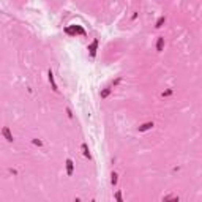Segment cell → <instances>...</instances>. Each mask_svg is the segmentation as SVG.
<instances>
[{
	"label": "cell",
	"mask_w": 202,
	"mask_h": 202,
	"mask_svg": "<svg viewBox=\"0 0 202 202\" xmlns=\"http://www.w3.org/2000/svg\"><path fill=\"white\" fill-rule=\"evenodd\" d=\"M65 32L68 35H85V30L81 25H68L65 29Z\"/></svg>",
	"instance_id": "cell-1"
},
{
	"label": "cell",
	"mask_w": 202,
	"mask_h": 202,
	"mask_svg": "<svg viewBox=\"0 0 202 202\" xmlns=\"http://www.w3.org/2000/svg\"><path fill=\"white\" fill-rule=\"evenodd\" d=\"M98 44H100V41H98V40H93L90 44H88V52H90V55H92V57H95V55H96V50H98Z\"/></svg>",
	"instance_id": "cell-2"
},
{
	"label": "cell",
	"mask_w": 202,
	"mask_h": 202,
	"mask_svg": "<svg viewBox=\"0 0 202 202\" xmlns=\"http://www.w3.org/2000/svg\"><path fill=\"white\" fill-rule=\"evenodd\" d=\"M48 79H49V82H50V87H52V90L57 93V92H59V87H57L55 79H54V73H52V69H49V71H48Z\"/></svg>",
	"instance_id": "cell-3"
},
{
	"label": "cell",
	"mask_w": 202,
	"mask_h": 202,
	"mask_svg": "<svg viewBox=\"0 0 202 202\" xmlns=\"http://www.w3.org/2000/svg\"><path fill=\"white\" fill-rule=\"evenodd\" d=\"M2 134H3V137L6 139V142H13L14 141V137H13V134H11V131H10L8 126H3L2 128Z\"/></svg>",
	"instance_id": "cell-4"
},
{
	"label": "cell",
	"mask_w": 202,
	"mask_h": 202,
	"mask_svg": "<svg viewBox=\"0 0 202 202\" xmlns=\"http://www.w3.org/2000/svg\"><path fill=\"white\" fill-rule=\"evenodd\" d=\"M152 128H153V122H147V123H142V125L139 126L137 130L141 131V133H144V131H149V130H152Z\"/></svg>",
	"instance_id": "cell-5"
},
{
	"label": "cell",
	"mask_w": 202,
	"mask_h": 202,
	"mask_svg": "<svg viewBox=\"0 0 202 202\" xmlns=\"http://www.w3.org/2000/svg\"><path fill=\"white\" fill-rule=\"evenodd\" d=\"M73 170H74V164H73V161L69 160H67V174L68 175H73Z\"/></svg>",
	"instance_id": "cell-6"
},
{
	"label": "cell",
	"mask_w": 202,
	"mask_h": 202,
	"mask_svg": "<svg viewBox=\"0 0 202 202\" xmlns=\"http://www.w3.org/2000/svg\"><path fill=\"white\" fill-rule=\"evenodd\" d=\"M163 49H164V38L160 36V38L156 40V50H158V52H161Z\"/></svg>",
	"instance_id": "cell-7"
},
{
	"label": "cell",
	"mask_w": 202,
	"mask_h": 202,
	"mask_svg": "<svg viewBox=\"0 0 202 202\" xmlns=\"http://www.w3.org/2000/svg\"><path fill=\"white\" fill-rule=\"evenodd\" d=\"M81 149H82V153H84V156L90 160V158H92V155H90V150H88V145H87V144H82V145H81Z\"/></svg>",
	"instance_id": "cell-8"
},
{
	"label": "cell",
	"mask_w": 202,
	"mask_h": 202,
	"mask_svg": "<svg viewBox=\"0 0 202 202\" xmlns=\"http://www.w3.org/2000/svg\"><path fill=\"white\" fill-rule=\"evenodd\" d=\"M109 93H111V87H106V88H103V90H101L100 96L104 100V98H107V96H109Z\"/></svg>",
	"instance_id": "cell-9"
},
{
	"label": "cell",
	"mask_w": 202,
	"mask_h": 202,
	"mask_svg": "<svg viewBox=\"0 0 202 202\" xmlns=\"http://www.w3.org/2000/svg\"><path fill=\"white\" fill-rule=\"evenodd\" d=\"M117 182H119V175H117V172H111V183H112V186L117 185Z\"/></svg>",
	"instance_id": "cell-10"
},
{
	"label": "cell",
	"mask_w": 202,
	"mask_h": 202,
	"mask_svg": "<svg viewBox=\"0 0 202 202\" xmlns=\"http://www.w3.org/2000/svg\"><path fill=\"white\" fill-rule=\"evenodd\" d=\"M164 22H166V18H164V16H161V18L158 19V21H156V24H155V27H156V29H161Z\"/></svg>",
	"instance_id": "cell-11"
},
{
	"label": "cell",
	"mask_w": 202,
	"mask_h": 202,
	"mask_svg": "<svg viewBox=\"0 0 202 202\" xmlns=\"http://www.w3.org/2000/svg\"><path fill=\"white\" fill-rule=\"evenodd\" d=\"M163 201H178V196H164Z\"/></svg>",
	"instance_id": "cell-12"
},
{
	"label": "cell",
	"mask_w": 202,
	"mask_h": 202,
	"mask_svg": "<svg viewBox=\"0 0 202 202\" xmlns=\"http://www.w3.org/2000/svg\"><path fill=\"white\" fill-rule=\"evenodd\" d=\"M32 144L33 145H38V147H43V141H40V139H33Z\"/></svg>",
	"instance_id": "cell-13"
},
{
	"label": "cell",
	"mask_w": 202,
	"mask_h": 202,
	"mask_svg": "<svg viewBox=\"0 0 202 202\" xmlns=\"http://www.w3.org/2000/svg\"><path fill=\"white\" fill-rule=\"evenodd\" d=\"M114 197H115V199H117L119 202H122V201H123V197H122V193H120V191H117V193H115V196H114Z\"/></svg>",
	"instance_id": "cell-14"
},
{
	"label": "cell",
	"mask_w": 202,
	"mask_h": 202,
	"mask_svg": "<svg viewBox=\"0 0 202 202\" xmlns=\"http://www.w3.org/2000/svg\"><path fill=\"white\" fill-rule=\"evenodd\" d=\"M169 95H172V88H169V90H166V92H163V93H161L163 98H164V96H169Z\"/></svg>",
	"instance_id": "cell-15"
},
{
	"label": "cell",
	"mask_w": 202,
	"mask_h": 202,
	"mask_svg": "<svg viewBox=\"0 0 202 202\" xmlns=\"http://www.w3.org/2000/svg\"><path fill=\"white\" fill-rule=\"evenodd\" d=\"M67 114H68V117H73V114H71V109H67Z\"/></svg>",
	"instance_id": "cell-16"
}]
</instances>
